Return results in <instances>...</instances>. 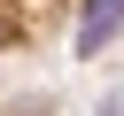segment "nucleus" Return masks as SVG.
<instances>
[{
	"instance_id": "1",
	"label": "nucleus",
	"mask_w": 124,
	"mask_h": 116,
	"mask_svg": "<svg viewBox=\"0 0 124 116\" xmlns=\"http://www.w3.org/2000/svg\"><path fill=\"white\" fill-rule=\"evenodd\" d=\"M78 8H101V0H0V62L54 46ZM108 8H124V0H108Z\"/></svg>"
},
{
	"instance_id": "2",
	"label": "nucleus",
	"mask_w": 124,
	"mask_h": 116,
	"mask_svg": "<svg viewBox=\"0 0 124 116\" xmlns=\"http://www.w3.org/2000/svg\"><path fill=\"white\" fill-rule=\"evenodd\" d=\"M0 116H62V108L39 101V93H0Z\"/></svg>"
}]
</instances>
